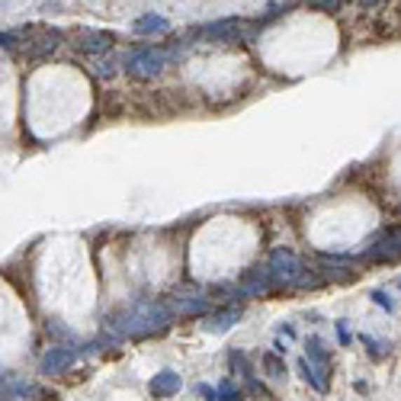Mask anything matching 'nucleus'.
<instances>
[{"mask_svg": "<svg viewBox=\"0 0 401 401\" xmlns=\"http://www.w3.org/2000/svg\"><path fill=\"white\" fill-rule=\"evenodd\" d=\"M174 321V311L167 302H154V299H144L135 302L132 308L119 311L113 318H107V327L116 331L119 337H148V334H161L170 327Z\"/></svg>", "mask_w": 401, "mask_h": 401, "instance_id": "obj_1", "label": "nucleus"}, {"mask_svg": "<svg viewBox=\"0 0 401 401\" xmlns=\"http://www.w3.org/2000/svg\"><path fill=\"white\" fill-rule=\"evenodd\" d=\"M266 273H270L273 289H299L305 266L289 247H276L270 254V260H266Z\"/></svg>", "mask_w": 401, "mask_h": 401, "instance_id": "obj_2", "label": "nucleus"}, {"mask_svg": "<svg viewBox=\"0 0 401 401\" xmlns=\"http://www.w3.org/2000/svg\"><path fill=\"white\" fill-rule=\"evenodd\" d=\"M180 52H170V48H154V46H144V48H135V52L125 58V71L132 77H142V81H151L158 77L161 71L167 68V61L177 58Z\"/></svg>", "mask_w": 401, "mask_h": 401, "instance_id": "obj_3", "label": "nucleus"}, {"mask_svg": "<svg viewBox=\"0 0 401 401\" xmlns=\"http://www.w3.org/2000/svg\"><path fill=\"white\" fill-rule=\"evenodd\" d=\"M20 36L26 39V42H23V52L29 55V58H42V55H52L55 48L61 46V39H64L58 29H32V26H29V29H23Z\"/></svg>", "mask_w": 401, "mask_h": 401, "instance_id": "obj_4", "label": "nucleus"}, {"mask_svg": "<svg viewBox=\"0 0 401 401\" xmlns=\"http://www.w3.org/2000/svg\"><path fill=\"white\" fill-rule=\"evenodd\" d=\"M74 360H77V350L64 347V344H52L42 353V360H39V372L42 376H64L74 366Z\"/></svg>", "mask_w": 401, "mask_h": 401, "instance_id": "obj_5", "label": "nucleus"}, {"mask_svg": "<svg viewBox=\"0 0 401 401\" xmlns=\"http://www.w3.org/2000/svg\"><path fill=\"white\" fill-rule=\"evenodd\" d=\"M238 292H241L244 299H260V295L273 292V283H270L266 266H250V270L241 276V283H238Z\"/></svg>", "mask_w": 401, "mask_h": 401, "instance_id": "obj_6", "label": "nucleus"}, {"mask_svg": "<svg viewBox=\"0 0 401 401\" xmlns=\"http://www.w3.org/2000/svg\"><path fill=\"white\" fill-rule=\"evenodd\" d=\"M113 32H97V29H77L74 46L87 55H107L113 48Z\"/></svg>", "mask_w": 401, "mask_h": 401, "instance_id": "obj_7", "label": "nucleus"}, {"mask_svg": "<svg viewBox=\"0 0 401 401\" xmlns=\"http://www.w3.org/2000/svg\"><path fill=\"white\" fill-rule=\"evenodd\" d=\"M199 36L209 39V42H238V39L244 36L241 20H238V16H228V20H219V23H209L199 29Z\"/></svg>", "mask_w": 401, "mask_h": 401, "instance_id": "obj_8", "label": "nucleus"}, {"mask_svg": "<svg viewBox=\"0 0 401 401\" xmlns=\"http://www.w3.org/2000/svg\"><path fill=\"white\" fill-rule=\"evenodd\" d=\"M170 305V311H174V318L177 315H180V318H196V315H209V308H212V305H209V299H205V295H177L174 302H167Z\"/></svg>", "mask_w": 401, "mask_h": 401, "instance_id": "obj_9", "label": "nucleus"}, {"mask_svg": "<svg viewBox=\"0 0 401 401\" xmlns=\"http://www.w3.org/2000/svg\"><path fill=\"white\" fill-rule=\"evenodd\" d=\"M401 257V231H388L382 235L372 247H366L363 260H395Z\"/></svg>", "mask_w": 401, "mask_h": 401, "instance_id": "obj_10", "label": "nucleus"}, {"mask_svg": "<svg viewBox=\"0 0 401 401\" xmlns=\"http://www.w3.org/2000/svg\"><path fill=\"white\" fill-rule=\"evenodd\" d=\"M180 388H183V376L174 369H161L158 376L148 382V392H151L154 398H174Z\"/></svg>", "mask_w": 401, "mask_h": 401, "instance_id": "obj_11", "label": "nucleus"}, {"mask_svg": "<svg viewBox=\"0 0 401 401\" xmlns=\"http://www.w3.org/2000/svg\"><path fill=\"white\" fill-rule=\"evenodd\" d=\"M238 321H241V305H235V308H231V305H225V308L215 311V315H205L203 327L209 334H225V331H231Z\"/></svg>", "mask_w": 401, "mask_h": 401, "instance_id": "obj_12", "label": "nucleus"}, {"mask_svg": "<svg viewBox=\"0 0 401 401\" xmlns=\"http://www.w3.org/2000/svg\"><path fill=\"white\" fill-rule=\"evenodd\" d=\"M299 372H302V379H305V382H308L311 388H315V392H321V395H325L327 388H331V379H327V376H331V366L308 363V360H305V356H302V360H299Z\"/></svg>", "mask_w": 401, "mask_h": 401, "instance_id": "obj_13", "label": "nucleus"}, {"mask_svg": "<svg viewBox=\"0 0 401 401\" xmlns=\"http://www.w3.org/2000/svg\"><path fill=\"white\" fill-rule=\"evenodd\" d=\"M132 32H135V36H161V32H170V23H167V16H161V13H144L132 23Z\"/></svg>", "mask_w": 401, "mask_h": 401, "instance_id": "obj_14", "label": "nucleus"}, {"mask_svg": "<svg viewBox=\"0 0 401 401\" xmlns=\"http://www.w3.org/2000/svg\"><path fill=\"white\" fill-rule=\"evenodd\" d=\"M305 360H308V363H318V366H331V350L325 347L321 337H308V341H305Z\"/></svg>", "mask_w": 401, "mask_h": 401, "instance_id": "obj_15", "label": "nucleus"}, {"mask_svg": "<svg viewBox=\"0 0 401 401\" xmlns=\"http://www.w3.org/2000/svg\"><path fill=\"white\" fill-rule=\"evenodd\" d=\"M228 366H231V372H235V376H241V379L254 376V366H250V360H247V353H244V350H228Z\"/></svg>", "mask_w": 401, "mask_h": 401, "instance_id": "obj_16", "label": "nucleus"}, {"mask_svg": "<svg viewBox=\"0 0 401 401\" xmlns=\"http://www.w3.org/2000/svg\"><path fill=\"white\" fill-rule=\"evenodd\" d=\"M260 363H264V372H266L270 379H286V360H283L276 350L264 353V360H260Z\"/></svg>", "mask_w": 401, "mask_h": 401, "instance_id": "obj_17", "label": "nucleus"}, {"mask_svg": "<svg viewBox=\"0 0 401 401\" xmlns=\"http://www.w3.org/2000/svg\"><path fill=\"white\" fill-rule=\"evenodd\" d=\"M215 392H219V401H244V392L235 386V382H231V379L219 382V388H215Z\"/></svg>", "mask_w": 401, "mask_h": 401, "instance_id": "obj_18", "label": "nucleus"}, {"mask_svg": "<svg viewBox=\"0 0 401 401\" xmlns=\"http://www.w3.org/2000/svg\"><path fill=\"white\" fill-rule=\"evenodd\" d=\"M360 344H363V347L369 350V356H372V360H382V356L388 353V344L376 341V337H369V334H360Z\"/></svg>", "mask_w": 401, "mask_h": 401, "instance_id": "obj_19", "label": "nucleus"}, {"mask_svg": "<svg viewBox=\"0 0 401 401\" xmlns=\"http://www.w3.org/2000/svg\"><path fill=\"white\" fill-rule=\"evenodd\" d=\"M48 337H55V341H71V344H77L74 334H71L68 327H61L58 321H52V325H48Z\"/></svg>", "mask_w": 401, "mask_h": 401, "instance_id": "obj_20", "label": "nucleus"}, {"mask_svg": "<svg viewBox=\"0 0 401 401\" xmlns=\"http://www.w3.org/2000/svg\"><path fill=\"white\" fill-rule=\"evenodd\" d=\"M0 48H7V52H20V42H16L13 32H0Z\"/></svg>", "mask_w": 401, "mask_h": 401, "instance_id": "obj_21", "label": "nucleus"}, {"mask_svg": "<svg viewBox=\"0 0 401 401\" xmlns=\"http://www.w3.org/2000/svg\"><path fill=\"white\" fill-rule=\"evenodd\" d=\"M372 302H376V305H382V308H386V311H392V308H395V302H392V299H388V292H382V289H376V292H372Z\"/></svg>", "mask_w": 401, "mask_h": 401, "instance_id": "obj_22", "label": "nucleus"}, {"mask_svg": "<svg viewBox=\"0 0 401 401\" xmlns=\"http://www.w3.org/2000/svg\"><path fill=\"white\" fill-rule=\"evenodd\" d=\"M196 392H199V398H205V401H215V395H219L212 386H205V382H199Z\"/></svg>", "mask_w": 401, "mask_h": 401, "instance_id": "obj_23", "label": "nucleus"}, {"mask_svg": "<svg viewBox=\"0 0 401 401\" xmlns=\"http://www.w3.org/2000/svg\"><path fill=\"white\" fill-rule=\"evenodd\" d=\"M337 334H341V344H350V334H347V321H337Z\"/></svg>", "mask_w": 401, "mask_h": 401, "instance_id": "obj_24", "label": "nucleus"}, {"mask_svg": "<svg viewBox=\"0 0 401 401\" xmlns=\"http://www.w3.org/2000/svg\"><path fill=\"white\" fill-rule=\"evenodd\" d=\"M315 4L325 7V10H337V7H341V0H315Z\"/></svg>", "mask_w": 401, "mask_h": 401, "instance_id": "obj_25", "label": "nucleus"}, {"mask_svg": "<svg viewBox=\"0 0 401 401\" xmlns=\"http://www.w3.org/2000/svg\"><path fill=\"white\" fill-rule=\"evenodd\" d=\"M379 0H360V7H376Z\"/></svg>", "mask_w": 401, "mask_h": 401, "instance_id": "obj_26", "label": "nucleus"}, {"mask_svg": "<svg viewBox=\"0 0 401 401\" xmlns=\"http://www.w3.org/2000/svg\"><path fill=\"white\" fill-rule=\"evenodd\" d=\"M215 401H219V395H215Z\"/></svg>", "mask_w": 401, "mask_h": 401, "instance_id": "obj_27", "label": "nucleus"}]
</instances>
